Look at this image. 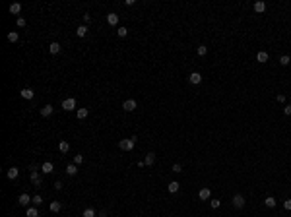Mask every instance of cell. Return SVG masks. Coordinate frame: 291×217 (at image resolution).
<instances>
[{
	"label": "cell",
	"mask_w": 291,
	"mask_h": 217,
	"mask_svg": "<svg viewBox=\"0 0 291 217\" xmlns=\"http://www.w3.org/2000/svg\"><path fill=\"white\" fill-rule=\"evenodd\" d=\"M284 210L291 211V200H285V202H284Z\"/></svg>",
	"instance_id": "obj_37"
},
{
	"label": "cell",
	"mask_w": 291,
	"mask_h": 217,
	"mask_svg": "<svg viewBox=\"0 0 291 217\" xmlns=\"http://www.w3.org/2000/svg\"><path fill=\"white\" fill-rule=\"evenodd\" d=\"M264 10H266V4L262 2V0H260V2H254V12H256V14H262Z\"/></svg>",
	"instance_id": "obj_18"
},
{
	"label": "cell",
	"mask_w": 291,
	"mask_h": 217,
	"mask_svg": "<svg viewBox=\"0 0 291 217\" xmlns=\"http://www.w3.org/2000/svg\"><path fill=\"white\" fill-rule=\"evenodd\" d=\"M233 206H235L237 210H243L245 207V196L243 194H235L233 196Z\"/></svg>",
	"instance_id": "obj_2"
},
{
	"label": "cell",
	"mask_w": 291,
	"mask_h": 217,
	"mask_svg": "<svg viewBox=\"0 0 291 217\" xmlns=\"http://www.w3.org/2000/svg\"><path fill=\"white\" fill-rule=\"evenodd\" d=\"M268 58H270V56H268V52H266V51H260V52H258V54H256V60H258V62H260V64L268 62Z\"/></svg>",
	"instance_id": "obj_12"
},
{
	"label": "cell",
	"mask_w": 291,
	"mask_h": 217,
	"mask_svg": "<svg viewBox=\"0 0 291 217\" xmlns=\"http://www.w3.org/2000/svg\"><path fill=\"white\" fill-rule=\"evenodd\" d=\"M276 99H278V101H280V103H285V95H278V97H276Z\"/></svg>",
	"instance_id": "obj_41"
},
{
	"label": "cell",
	"mask_w": 291,
	"mask_h": 217,
	"mask_svg": "<svg viewBox=\"0 0 291 217\" xmlns=\"http://www.w3.org/2000/svg\"><path fill=\"white\" fill-rule=\"evenodd\" d=\"M179 188H181V184H179L177 180H173V182H169V186H167V190H169L171 194H175V192H179Z\"/></svg>",
	"instance_id": "obj_15"
},
{
	"label": "cell",
	"mask_w": 291,
	"mask_h": 217,
	"mask_svg": "<svg viewBox=\"0 0 291 217\" xmlns=\"http://www.w3.org/2000/svg\"><path fill=\"white\" fill-rule=\"evenodd\" d=\"M89 22H91V16H89V14H85V16H84V25H88Z\"/></svg>",
	"instance_id": "obj_38"
},
{
	"label": "cell",
	"mask_w": 291,
	"mask_h": 217,
	"mask_svg": "<svg viewBox=\"0 0 291 217\" xmlns=\"http://www.w3.org/2000/svg\"><path fill=\"white\" fill-rule=\"evenodd\" d=\"M82 215H84V217H95V210H93V207H85Z\"/></svg>",
	"instance_id": "obj_28"
},
{
	"label": "cell",
	"mask_w": 291,
	"mask_h": 217,
	"mask_svg": "<svg viewBox=\"0 0 291 217\" xmlns=\"http://www.w3.org/2000/svg\"><path fill=\"white\" fill-rule=\"evenodd\" d=\"M31 182L35 184L37 188L43 184V180H41V174H39V171H31Z\"/></svg>",
	"instance_id": "obj_6"
},
{
	"label": "cell",
	"mask_w": 291,
	"mask_h": 217,
	"mask_svg": "<svg viewBox=\"0 0 291 217\" xmlns=\"http://www.w3.org/2000/svg\"><path fill=\"white\" fill-rule=\"evenodd\" d=\"M291 62V58H289V54H284V56H281V58H280V64H281V66H287V64Z\"/></svg>",
	"instance_id": "obj_30"
},
{
	"label": "cell",
	"mask_w": 291,
	"mask_h": 217,
	"mask_svg": "<svg viewBox=\"0 0 291 217\" xmlns=\"http://www.w3.org/2000/svg\"><path fill=\"white\" fill-rule=\"evenodd\" d=\"M18 27H25V19L23 18H18Z\"/></svg>",
	"instance_id": "obj_39"
},
{
	"label": "cell",
	"mask_w": 291,
	"mask_h": 217,
	"mask_svg": "<svg viewBox=\"0 0 291 217\" xmlns=\"http://www.w3.org/2000/svg\"><path fill=\"white\" fill-rule=\"evenodd\" d=\"M117 35L118 37H126V35H128V29H126V27H118V29H117Z\"/></svg>",
	"instance_id": "obj_31"
},
{
	"label": "cell",
	"mask_w": 291,
	"mask_h": 217,
	"mask_svg": "<svg viewBox=\"0 0 291 217\" xmlns=\"http://www.w3.org/2000/svg\"><path fill=\"white\" fill-rule=\"evenodd\" d=\"M219 206H221L219 200H210V207H212V210H218Z\"/></svg>",
	"instance_id": "obj_32"
},
{
	"label": "cell",
	"mask_w": 291,
	"mask_h": 217,
	"mask_svg": "<svg viewBox=\"0 0 291 217\" xmlns=\"http://www.w3.org/2000/svg\"><path fill=\"white\" fill-rule=\"evenodd\" d=\"M210 196H212L210 188H200V192H198V198L200 200H210Z\"/></svg>",
	"instance_id": "obj_9"
},
{
	"label": "cell",
	"mask_w": 291,
	"mask_h": 217,
	"mask_svg": "<svg viewBox=\"0 0 291 217\" xmlns=\"http://www.w3.org/2000/svg\"><path fill=\"white\" fill-rule=\"evenodd\" d=\"M85 33H88V25H80L76 29V35L78 37H85Z\"/></svg>",
	"instance_id": "obj_24"
},
{
	"label": "cell",
	"mask_w": 291,
	"mask_h": 217,
	"mask_svg": "<svg viewBox=\"0 0 291 217\" xmlns=\"http://www.w3.org/2000/svg\"><path fill=\"white\" fill-rule=\"evenodd\" d=\"M31 202H33V196H29V194H22L18 198V204L19 206H25V207H27V204H31Z\"/></svg>",
	"instance_id": "obj_5"
},
{
	"label": "cell",
	"mask_w": 291,
	"mask_h": 217,
	"mask_svg": "<svg viewBox=\"0 0 291 217\" xmlns=\"http://www.w3.org/2000/svg\"><path fill=\"white\" fill-rule=\"evenodd\" d=\"M49 207H51L52 213H56V211H60V207H62V206H60V202H51V206H49Z\"/></svg>",
	"instance_id": "obj_27"
},
{
	"label": "cell",
	"mask_w": 291,
	"mask_h": 217,
	"mask_svg": "<svg viewBox=\"0 0 291 217\" xmlns=\"http://www.w3.org/2000/svg\"><path fill=\"white\" fill-rule=\"evenodd\" d=\"M78 118H80V120H82V118H85V116H88V114H89V109H78Z\"/></svg>",
	"instance_id": "obj_26"
},
{
	"label": "cell",
	"mask_w": 291,
	"mask_h": 217,
	"mask_svg": "<svg viewBox=\"0 0 291 217\" xmlns=\"http://www.w3.org/2000/svg\"><path fill=\"white\" fill-rule=\"evenodd\" d=\"M55 190H62V182H60V180L55 182Z\"/></svg>",
	"instance_id": "obj_40"
},
{
	"label": "cell",
	"mask_w": 291,
	"mask_h": 217,
	"mask_svg": "<svg viewBox=\"0 0 291 217\" xmlns=\"http://www.w3.org/2000/svg\"><path fill=\"white\" fill-rule=\"evenodd\" d=\"M188 81H190V84H192V85H198V84H200V81H202V76H200V74H198V72H192V74H190V76H188Z\"/></svg>",
	"instance_id": "obj_7"
},
{
	"label": "cell",
	"mask_w": 291,
	"mask_h": 217,
	"mask_svg": "<svg viewBox=\"0 0 291 217\" xmlns=\"http://www.w3.org/2000/svg\"><path fill=\"white\" fill-rule=\"evenodd\" d=\"M173 173H183V167L179 165V163H175V165H173Z\"/></svg>",
	"instance_id": "obj_36"
},
{
	"label": "cell",
	"mask_w": 291,
	"mask_h": 217,
	"mask_svg": "<svg viewBox=\"0 0 291 217\" xmlns=\"http://www.w3.org/2000/svg\"><path fill=\"white\" fill-rule=\"evenodd\" d=\"M76 173H78V167L74 165V163H70V165L66 167V174H70V177H74Z\"/></svg>",
	"instance_id": "obj_21"
},
{
	"label": "cell",
	"mask_w": 291,
	"mask_h": 217,
	"mask_svg": "<svg viewBox=\"0 0 291 217\" xmlns=\"http://www.w3.org/2000/svg\"><path fill=\"white\" fill-rule=\"evenodd\" d=\"M25 217H39V210H37V207H27Z\"/></svg>",
	"instance_id": "obj_22"
},
{
	"label": "cell",
	"mask_w": 291,
	"mask_h": 217,
	"mask_svg": "<svg viewBox=\"0 0 291 217\" xmlns=\"http://www.w3.org/2000/svg\"><path fill=\"white\" fill-rule=\"evenodd\" d=\"M284 114L285 116H291V105H285L284 107Z\"/></svg>",
	"instance_id": "obj_35"
},
{
	"label": "cell",
	"mask_w": 291,
	"mask_h": 217,
	"mask_svg": "<svg viewBox=\"0 0 291 217\" xmlns=\"http://www.w3.org/2000/svg\"><path fill=\"white\" fill-rule=\"evenodd\" d=\"M107 22H109V25H117V23H118V16L117 14H109Z\"/></svg>",
	"instance_id": "obj_20"
},
{
	"label": "cell",
	"mask_w": 291,
	"mask_h": 217,
	"mask_svg": "<svg viewBox=\"0 0 291 217\" xmlns=\"http://www.w3.org/2000/svg\"><path fill=\"white\" fill-rule=\"evenodd\" d=\"M19 12H22V4L19 2L10 4V14H19Z\"/></svg>",
	"instance_id": "obj_16"
},
{
	"label": "cell",
	"mask_w": 291,
	"mask_h": 217,
	"mask_svg": "<svg viewBox=\"0 0 291 217\" xmlns=\"http://www.w3.org/2000/svg\"><path fill=\"white\" fill-rule=\"evenodd\" d=\"M68 149H70V144H68L66 140H60L58 142V151L60 153H68Z\"/></svg>",
	"instance_id": "obj_11"
},
{
	"label": "cell",
	"mask_w": 291,
	"mask_h": 217,
	"mask_svg": "<svg viewBox=\"0 0 291 217\" xmlns=\"http://www.w3.org/2000/svg\"><path fill=\"white\" fill-rule=\"evenodd\" d=\"M208 54V47L206 45H200L198 47V56H206Z\"/></svg>",
	"instance_id": "obj_29"
},
{
	"label": "cell",
	"mask_w": 291,
	"mask_h": 217,
	"mask_svg": "<svg viewBox=\"0 0 291 217\" xmlns=\"http://www.w3.org/2000/svg\"><path fill=\"white\" fill-rule=\"evenodd\" d=\"M144 163H146V165H153V163H155V153H147L146 159H144Z\"/></svg>",
	"instance_id": "obj_23"
},
{
	"label": "cell",
	"mask_w": 291,
	"mask_h": 217,
	"mask_svg": "<svg viewBox=\"0 0 291 217\" xmlns=\"http://www.w3.org/2000/svg\"><path fill=\"white\" fill-rule=\"evenodd\" d=\"M62 109H64V110H74V109H76V99H74V97H68V99H64V101H62Z\"/></svg>",
	"instance_id": "obj_3"
},
{
	"label": "cell",
	"mask_w": 291,
	"mask_h": 217,
	"mask_svg": "<svg viewBox=\"0 0 291 217\" xmlns=\"http://www.w3.org/2000/svg\"><path fill=\"white\" fill-rule=\"evenodd\" d=\"M52 169H55V165H52L51 161H45L43 165H41V171H43L45 174H49V173H52Z\"/></svg>",
	"instance_id": "obj_10"
},
{
	"label": "cell",
	"mask_w": 291,
	"mask_h": 217,
	"mask_svg": "<svg viewBox=\"0 0 291 217\" xmlns=\"http://www.w3.org/2000/svg\"><path fill=\"white\" fill-rule=\"evenodd\" d=\"M52 110H55V109H52V105H45V107L41 109V114H43V116H51Z\"/></svg>",
	"instance_id": "obj_17"
},
{
	"label": "cell",
	"mask_w": 291,
	"mask_h": 217,
	"mask_svg": "<svg viewBox=\"0 0 291 217\" xmlns=\"http://www.w3.org/2000/svg\"><path fill=\"white\" fill-rule=\"evenodd\" d=\"M264 204H266V207L272 210V207H276V198H274V196H268V198L264 200Z\"/></svg>",
	"instance_id": "obj_19"
},
{
	"label": "cell",
	"mask_w": 291,
	"mask_h": 217,
	"mask_svg": "<svg viewBox=\"0 0 291 217\" xmlns=\"http://www.w3.org/2000/svg\"><path fill=\"white\" fill-rule=\"evenodd\" d=\"M19 95H22L23 99H27V101H29V99H33V95H35V93H33V89L25 87V89H22V91H19Z\"/></svg>",
	"instance_id": "obj_8"
},
{
	"label": "cell",
	"mask_w": 291,
	"mask_h": 217,
	"mask_svg": "<svg viewBox=\"0 0 291 217\" xmlns=\"http://www.w3.org/2000/svg\"><path fill=\"white\" fill-rule=\"evenodd\" d=\"M134 145H136V138H126V140L118 142V147H120L122 151H132Z\"/></svg>",
	"instance_id": "obj_1"
},
{
	"label": "cell",
	"mask_w": 291,
	"mask_h": 217,
	"mask_svg": "<svg viewBox=\"0 0 291 217\" xmlns=\"http://www.w3.org/2000/svg\"><path fill=\"white\" fill-rule=\"evenodd\" d=\"M122 109H124L126 113H132V110H136V101H134V99H126L124 103H122Z\"/></svg>",
	"instance_id": "obj_4"
},
{
	"label": "cell",
	"mask_w": 291,
	"mask_h": 217,
	"mask_svg": "<svg viewBox=\"0 0 291 217\" xmlns=\"http://www.w3.org/2000/svg\"><path fill=\"white\" fill-rule=\"evenodd\" d=\"M18 174H19V169H16V167H12V169H8L6 177L10 178V180H14V178H18Z\"/></svg>",
	"instance_id": "obj_13"
},
{
	"label": "cell",
	"mask_w": 291,
	"mask_h": 217,
	"mask_svg": "<svg viewBox=\"0 0 291 217\" xmlns=\"http://www.w3.org/2000/svg\"><path fill=\"white\" fill-rule=\"evenodd\" d=\"M18 39H19L18 31H10V33H8V41H10V43H16Z\"/></svg>",
	"instance_id": "obj_25"
},
{
	"label": "cell",
	"mask_w": 291,
	"mask_h": 217,
	"mask_svg": "<svg viewBox=\"0 0 291 217\" xmlns=\"http://www.w3.org/2000/svg\"><path fill=\"white\" fill-rule=\"evenodd\" d=\"M31 204H33L35 207L41 206V204H43V198H41V196H33V202H31Z\"/></svg>",
	"instance_id": "obj_33"
},
{
	"label": "cell",
	"mask_w": 291,
	"mask_h": 217,
	"mask_svg": "<svg viewBox=\"0 0 291 217\" xmlns=\"http://www.w3.org/2000/svg\"><path fill=\"white\" fill-rule=\"evenodd\" d=\"M60 48H62V47H60L58 43H51V45H49V52H51V54H58Z\"/></svg>",
	"instance_id": "obj_14"
},
{
	"label": "cell",
	"mask_w": 291,
	"mask_h": 217,
	"mask_svg": "<svg viewBox=\"0 0 291 217\" xmlns=\"http://www.w3.org/2000/svg\"><path fill=\"white\" fill-rule=\"evenodd\" d=\"M84 163V155H74V165H80Z\"/></svg>",
	"instance_id": "obj_34"
}]
</instances>
